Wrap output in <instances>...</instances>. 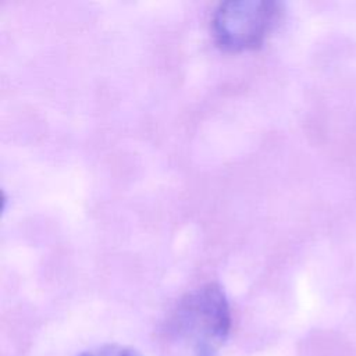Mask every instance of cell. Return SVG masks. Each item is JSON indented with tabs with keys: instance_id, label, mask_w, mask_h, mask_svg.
Listing matches in <instances>:
<instances>
[{
	"instance_id": "7a4b0ae2",
	"label": "cell",
	"mask_w": 356,
	"mask_h": 356,
	"mask_svg": "<svg viewBox=\"0 0 356 356\" xmlns=\"http://www.w3.org/2000/svg\"><path fill=\"white\" fill-rule=\"evenodd\" d=\"M281 15L280 4L266 0L225 1L213 15V33L227 51H246L263 44Z\"/></svg>"
},
{
	"instance_id": "6da1fadb",
	"label": "cell",
	"mask_w": 356,
	"mask_h": 356,
	"mask_svg": "<svg viewBox=\"0 0 356 356\" xmlns=\"http://www.w3.org/2000/svg\"><path fill=\"white\" fill-rule=\"evenodd\" d=\"M168 334L192 356H217L231 328L228 299L217 284L186 293L170 316Z\"/></svg>"
},
{
	"instance_id": "3957f363",
	"label": "cell",
	"mask_w": 356,
	"mask_h": 356,
	"mask_svg": "<svg viewBox=\"0 0 356 356\" xmlns=\"http://www.w3.org/2000/svg\"><path fill=\"white\" fill-rule=\"evenodd\" d=\"M79 356H139L135 350L121 346V345H106L88 352L81 353Z\"/></svg>"
}]
</instances>
